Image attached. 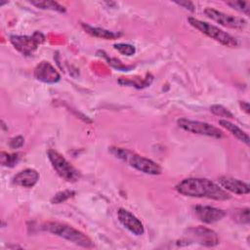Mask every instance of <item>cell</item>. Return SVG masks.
Masks as SVG:
<instances>
[{
    "instance_id": "1",
    "label": "cell",
    "mask_w": 250,
    "mask_h": 250,
    "mask_svg": "<svg viewBox=\"0 0 250 250\" xmlns=\"http://www.w3.org/2000/svg\"><path fill=\"white\" fill-rule=\"evenodd\" d=\"M183 195L190 197H205L214 200H228L230 195L214 182L201 178H188L176 186Z\"/></svg>"
},
{
    "instance_id": "2",
    "label": "cell",
    "mask_w": 250,
    "mask_h": 250,
    "mask_svg": "<svg viewBox=\"0 0 250 250\" xmlns=\"http://www.w3.org/2000/svg\"><path fill=\"white\" fill-rule=\"evenodd\" d=\"M108 150L111 154H113L116 158H119L126 162L131 167L148 175H159L161 174V167L151 159L144 157L130 149L117 147V146H109Z\"/></svg>"
},
{
    "instance_id": "3",
    "label": "cell",
    "mask_w": 250,
    "mask_h": 250,
    "mask_svg": "<svg viewBox=\"0 0 250 250\" xmlns=\"http://www.w3.org/2000/svg\"><path fill=\"white\" fill-rule=\"evenodd\" d=\"M43 229L49 232L62 237L72 243H75L84 248H93V241L80 230L68 226L66 224L59 222H47L43 225Z\"/></svg>"
},
{
    "instance_id": "4",
    "label": "cell",
    "mask_w": 250,
    "mask_h": 250,
    "mask_svg": "<svg viewBox=\"0 0 250 250\" xmlns=\"http://www.w3.org/2000/svg\"><path fill=\"white\" fill-rule=\"evenodd\" d=\"M188 21L189 24L191 26H193L195 29L199 30L201 33L216 40L217 42L221 43L222 45H224L226 47L235 48L239 45V43L235 37H233L232 35L224 31L223 29L219 28L216 25H213L206 21H202L197 20L192 17H189L188 19Z\"/></svg>"
},
{
    "instance_id": "5",
    "label": "cell",
    "mask_w": 250,
    "mask_h": 250,
    "mask_svg": "<svg viewBox=\"0 0 250 250\" xmlns=\"http://www.w3.org/2000/svg\"><path fill=\"white\" fill-rule=\"evenodd\" d=\"M47 155L53 168L62 179L73 183L80 178V173L61 153L55 149H49Z\"/></svg>"
},
{
    "instance_id": "6",
    "label": "cell",
    "mask_w": 250,
    "mask_h": 250,
    "mask_svg": "<svg viewBox=\"0 0 250 250\" xmlns=\"http://www.w3.org/2000/svg\"><path fill=\"white\" fill-rule=\"evenodd\" d=\"M45 41V36L40 31H35L32 35H11L10 42L20 53L24 56H31L40 44Z\"/></svg>"
},
{
    "instance_id": "7",
    "label": "cell",
    "mask_w": 250,
    "mask_h": 250,
    "mask_svg": "<svg viewBox=\"0 0 250 250\" xmlns=\"http://www.w3.org/2000/svg\"><path fill=\"white\" fill-rule=\"evenodd\" d=\"M177 124L183 130L192 134L208 136L216 139H221V138H224L225 136L224 133L219 128L215 127L212 124L202 122V121L189 120L188 118H180L178 119Z\"/></svg>"
},
{
    "instance_id": "8",
    "label": "cell",
    "mask_w": 250,
    "mask_h": 250,
    "mask_svg": "<svg viewBox=\"0 0 250 250\" xmlns=\"http://www.w3.org/2000/svg\"><path fill=\"white\" fill-rule=\"evenodd\" d=\"M204 13L209 19L226 27L242 30L247 25V21L244 18L229 15L213 8H206Z\"/></svg>"
},
{
    "instance_id": "9",
    "label": "cell",
    "mask_w": 250,
    "mask_h": 250,
    "mask_svg": "<svg viewBox=\"0 0 250 250\" xmlns=\"http://www.w3.org/2000/svg\"><path fill=\"white\" fill-rule=\"evenodd\" d=\"M188 238L203 246L213 247L219 244L218 234L211 229L205 227H193L187 229Z\"/></svg>"
},
{
    "instance_id": "10",
    "label": "cell",
    "mask_w": 250,
    "mask_h": 250,
    "mask_svg": "<svg viewBox=\"0 0 250 250\" xmlns=\"http://www.w3.org/2000/svg\"><path fill=\"white\" fill-rule=\"evenodd\" d=\"M34 77L42 81L44 83H57L61 79V75L58 70L49 62H41L34 68Z\"/></svg>"
},
{
    "instance_id": "11",
    "label": "cell",
    "mask_w": 250,
    "mask_h": 250,
    "mask_svg": "<svg viewBox=\"0 0 250 250\" xmlns=\"http://www.w3.org/2000/svg\"><path fill=\"white\" fill-rule=\"evenodd\" d=\"M117 217L121 225L135 235H142L145 232V228L142 222L131 212L120 208L117 212Z\"/></svg>"
},
{
    "instance_id": "12",
    "label": "cell",
    "mask_w": 250,
    "mask_h": 250,
    "mask_svg": "<svg viewBox=\"0 0 250 250\" xmlns=\"http://www.w3.org/2000/svg\"><path fill=\"white\" fill-rule=\"evenodd\" d=\"M194 213L196 217L205 224L216 223L222 220L226 215L225 211L219 208L212 207V206H202V205L195 206Z\"/></svg>"
},
{
    "instance_id": "13",
    "label": "cell",
    "mask_w": 250,
    "mask_h": 250,
    "mask_svg": "<svg viewBox=\"0 0 250 250\" xmlns=\"http://www.w3.org/2000/svg\"><path fill=\"white\" fill-rule=\"evenodd\" d=\"M218 181L222 188H224L225 189H227L232 193L248 194L250 191L249 185L240 180H237V179H234V178H231L229 176H222L219 178Z\"/></svg>"
},
{
    "instance_id": "14",
    "label": "cell",
    "mask_w": 250,
    "mask_h": 250,
    "mask_svg": "<svg viewBox=\"0 0 250 250\" xmlns=\"http://www.w3.org/2000/svg\"><path fill=\"white\" fill-rule=\"evenodd\" d=\"M39 180V173L34 169H24L19 172L14 178L13 183L23 188H32Z\"/></svg>"
},
{
    "instance_id": "15",
    "label": "cell",
    "mask_w": 250,
    "mask_h": 250,
    "mask_svg": "<svg viewBox=\"0 0 250 250\" xmlns=\"http://www.w3.org/2000/svg\"><path fill=\"white\" fill-rule=\"evenodd\" d=\"M82 27L85 29L86 32H88L89 34H91L92 36L95 37H99V38H103V39H116L118 38L121 33H117V32H113L102 27H96V26H92L86 23H82Z\"/></svg>"
},
{
    "instance_id": "16",
    "label": "cell",
    "mask_w": 250,
    "mask_h": 250,
    "mask_svg": "<svg viewBox=\"0 0 250 250\" xmlns=\"http://www.w3.org/2000/svg\"><path fill=\"white\" fill-rule=\"evenodd\" d=\"M219 123H220V125L222 127L226 128L229 133H231L236 139H238L239 141L243 142L247 146L249 145V136L244 131H242L239 127H237L235 124L231 123L228 119H221L219 121Z\"/></svg>"
},
{
    "instance_id": "17",
    "label": "cell",
    "mask_w": 250,
    "mask_h": 250,
    "mask_svg": "<svg viewBox=\"0 0 250 250\" xmlns=\"http://www.w3.org/2000/svg\"><path fill=\"white\" fill-rule=\"evenodd\" d=\"M32 5H34L37 8L43 9V10H52L59 13H64L65 8L55 1H31Z\"/></svg>"
},
{
    "instance_id": "18",
    "label": "cell",
    "mask_w": 250,
    "mask_h": 250,
    "mask_svg": "<svg viewBox=\"0 0 250 250\" xmlns=\"http://www.w3.org/2000/svg\"><path fill=\"white\" fill-rule=\"evenodd\" d=\"M21 154L20 153H7L2 151L0 154V160L1 164L3 166H8V167H13L15 166L19 160L21 159Z\"/></svg>"
},
{
    "instance_id": "19",
    "label": "cell",
    "mask_w": 250,
    "mask_h": 250,
    "mask_svg": "<svg viewBox=\"0 0 250 250\" xmlns=\"http://www.w3.org/2000/svg\"><path fill=\"white\" fill-rule=\"evenodd\" d=\"M74 194H75V192L71 189H65V190H62V191H59L51 199V202L53 204H60V203H62V202L66 201L67 199L72 197Z\"/></svg>"
},
{
    "instance_id": "20",
    "label": "cell",
    "mask_w": 250,
    "mask_h": 250,
    "mask_svg": "<svg viewBox=\"0 0 250 250\" xmlns=\"http://www.w3.org/2000/svg\"><path fill=\"white\" fill-rule=\"evenodd\" d=\"M229 6L233 8L236 11L242 12L245 15L250 14V2L249 1H229L227 2Z\"/></svg>"
},
{
    "instance_id": "21",
    "label": "cell",
    "mask_w": 250,
    "mask_h": 250,
    "mask_svg": "<svg viewBox=\"0 0 250 250\" xmlns=\"http://www.w3.org/2000/svg\"><path fill=\"white\" fill-rule=\"evenodd\" d=\"M210 110L212 113H214L217 116L224 117V118H233V114L225 106L220 104H213L210 106Z\"/></svg>"
},
{
    "instance_id": "22",
    "label": "cell",
    "mask_w": 250,
    "mask_h": 250,
    "mask_svg": "<svg viewBox=\"0 0 250 250\" xmlns=\"http://www.w3.org/2000/svg\"><path fill=\"white\" fill-rule=\"evenodd\" d=\"M113 47L119 53H121L122 55H125V56H132L136 52L135 47L133 45H130L127 43H117V44H114Z\"/></svg>"
},
{
    "instance_id": "23",
    "label": "cell",
    "mask_w": 250,
    "mask_h": 250,
    "mask_svg": "<svg viewBox=\"0 0 250 250\" xmlns=\"http://www.w3.org/2000/svg\"><path fill=\"white\" fill-rule=\"evenodd\" d=\"M99 53H101L102 55H103V57L107 61V62L111 65V66H113L114 68H117V69H119V70H125V71H128L132 66H127V65H124L123 63H121V62L119 61V60H117V59H113V58H108L107 56H106V54L104 53V52H103V51H100ZM101 55V56H102Z\"/></svg>"
},
{
    "instance_id": "24",
    "label": "cell",
    "mask_w": 250,
    "mask_h": 250,
    "mask_svg": "<svg viewBox=\"0 0 250 250\" xmlns=\"http://www.w3.org/2000/svg\"><path fill=\"white\" fill-rule=\"evenodd\" d=\"M234 220L239 224H248L249 223V208H243L235 211Z\"/></svg>"
},
{
    "instance_id": "25",
    "label": "cell",
    "mask_w": 250,
    "mask_h": 250,
    "mask_svg": "<svg viewBox=\"0 0 250 250\" xmlns=\"http://www.w3.org/2000/svg\"><path fill=\"white\" fill-rule=\"evenodd\" d=\"M23 142H24V139L21 136H17L15 138L11 139L9 146L11 148H20L22 146Z\"/></svg>"
},
{
    "instance_id": "26",
    "label": "cell",
    "mask_w": 250,
    "mask_h": 250,
    "mask_svg": "<svg viewBox=\"0 0 250 250\" xmlns=\"http://www.w3.org/2000/svg\"><path fill=\"white\" fill-rule=\"evenodd\" d=\"M175 3L184 7L185 9H188V10L191 11V12H193L195 10V7H194L193 3L190 2V1H187V0L186 1H175Z\"/></svg>"
},
{
    "instance_id": "27",
    "label": "cell",
    "mask_w": 250,
    "mask_h": 250,
    "mask_svg": "<svg viewBox=\"0 0 250 250\" xmlns=\"http://www.w3.org/2000/svg\"><path fill=\"white\" fill-rule=\"evenodd\" d=\"M240 105H241L242 109H244L247 113H249V104H248V103H246V102H240Z\"/></svg>"
}]
</instances>
